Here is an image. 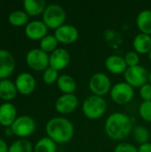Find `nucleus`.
I'll return each instance as SVG.
<instances>
[{"label":"nucleus","mask_w":151,"mask_h":152,"mask_svg":"<svg viewBox=\"0 0 151 152\" xmlns=\"http://www.w3.org/2000/svg\"><path fill=\"white\" fill-rule=\"evenodd\" d=\"M70 54L64 48H57L49 56V66L60 71L67 68L70 62Z\"/></svg>","instance_id":"ddd939ff"},{"label":"nucleus","mask_w":151,"mask_h":152,"mask_svg":"<svg viewBox=\"0 0 151 152\" xmlns=\"http://www.w3.org/2000/svg\"><path fill=\"white\" fill-rule=\"evenodd\" d=\"M15 69L13 55L7 50L0 49V80L7 79Z\"/></svg>","instance_id":"4468645a"},{"label":"nucleus","mask_w":151,"mask_h":152,"mask_svg":"<svg viewBox=\"0 0 151 152\" xmlns=\"http://www.w3.org/2000/svg\"><path fill=\"white\" fill-rule=\"evenodd\" d=\"M140 96L143 101H151V84L147 83L143 85L139 91Z\"/></svg>","instance_id":"2f4dec72"},{"label":"nucleus","mask_w":151,"mask_h":152,"mask_svg":"<svg viewBox=\"0 0 151 152\" xmlns=\"http://www.w3.org/2000/svg\"><path fill=\"white\" fill-rule=\"evenodd\" d=\"M58 44L59 42L54 35L47 34L44 38L40 40L39 48L46 53H52L58 48Z\"/></svg>","instance_id":"393cba45"},{"label":"nucleus","mask_w":151,"mask_h":152,"mask_svg":"<svg viewBox=\"0 0 151 152\" xmlns=\"http://www.w3.org/2000/svg\"><path fill=\"white\" fill-rule=\"evenodd\" d=\"M15 86L18 93L22 95L31 94L36 86V82L34 76L28 72L20 73L15 79Z\"/></svg>","instance_id":"f8f14e48"},{"label":"nucleus","mask_w":151,"mask_h":152,"mask_svg":"<svg viewBox=\"0 0 151 152\" xmlns=\"http://www.w3.org/2000/svg\"><path fill=\"white\" fill-rule=\"evenodd\" d=\"M53 35L59 43L64 45H71L78 39L79 31L75 26L65 23L55 29Z\"/></svg>","instance_id":"9b49d317"},{"label":"nucleus","mask_w":151,"mask_h":152,"mask_svg":"<svg viewBox=\"0 0 151 152\" xmlns=\"http://www.w3.org/2000/svg\"><path fill=\"white\" fill-rule=\"evenodd\" d=\"M150 73L142 65H137L134 67H128L124 73L125 80L130 86L141 88L143 85L148 83Z\"/></svg>","instance_id":"1a4fd4ad"},{"label":"nucleus","mask_w":151,"mask_h":152,"mask_svg":"<svg viewBox=\"0 0 151 152\" xmlns=\"http://www.w3.org/2000/svg\"><path fill=\"white\" fill-rule=\"evenodd\" d=\"M57 86L63 94H74L77 89V82L73 77L63 74L59 77L57 80Z\"/></svg>","instance_id":"4be33fe9"},{"label":"nucleus","mask_w":151,"mask_h":152,"mask_svg":"<svg viewBox=\"0 0 151 152\" xmlns=\"http://www.w3.org/2000/svg\"><path fill=\"white\" fill-rule=\"evenodd\" d=\"M109 95L114 102L117 104H126L133 100L134 89L125 81L118 82L111 87Z\"/></svg>","instance_id":"0eeeda50"},{"label":"nucleus","mask_w":151,"mask_h":152,"mask_svg":"<svg viewBox=\"0 0 151 152\" xmlns=\"http://www.w3.org/2000/svg\"><path fill=\"white\" fill-rule=\"evenodd\" d=\"M22 4L24 11L28 16H37L39 14H43L47 5L44 0H24Z\"/></svg>","instance_id":"412c9836"},{"label":"nucleus","mask_w":151,"mask_h":152,"mask_svg":"<svg viewBox=\"0 0 151 152\" xmlns=\"http://www.w3.org/2000/svg\"><path fill=\"white\" fill-rule=\"evenodd\" d=\"M133 137L140 145L148 142L150 140V131L143 126H136L133 128Z\"/></svg>","instance_id":"bb28decb"},{"label":"nucleus","mask_w":151,"mask_h":152,"mask_svg":"<svg viewBox=\"0 0 151 152\" xmlns=\"http://www.w3.org/2000/svg\"><path fill=\"white\" fill-rule=\"evenodd\" d=\"M57 144L48 136L39 139L33 149V152H56Z\"/></svg>","instance_id":"5701e85b"},{"label":"nucleus","mask_w":151,"mask_h":152,"mask_svg":"<svg viewBox=\"0 0 151 152\" xmlns=\"http://www.w3.org/2000/svg\"><path fill=\"white\" fill-rule=\"evenodd\" d=\"M18 91L15 83L10 79L0 80V98L4 102H10L13 100Z\"/></svg>","instance_id":"6ab92c4d"},{"label":"nucleus","mask_w":151,"mask_h":152,"mask_svg":"<svg viewBox=\"0 0 151 152\" xmlns=\"http://www.w3.org/2000/svg\"><path fill=\"white\" fill-rule=\"evenodd\" d=\"M136 25L141 33L151 35V10L141 11L136 17Z\"/></svg>","instance_id":"aec40b11"},{"label":"nucleus","mask_w":151,"mask_h":152,"mask_svg":"<svg viewBox=\"0 0 151 152\" xmlns=\"http://www.w3.org/2000/svg\"><path fill=\"white\" fill-rule=\"evenodd\" d=\"M16 107L10 102H4L0 105V125L5 128L11 127L17 118Z\"/></svg>","instance_id":"dca6fc26"},{"label":"nucleus","mask_w":151,"mask_h":152,"mask_svg":"<svg viewBox=\"0 0 151 152\" xmlns=\"http://www.w3.org/2000/svg\"><path fill=\"white\" fill-rule=\"evenodd\" d=\"M105 67L108 71L115 75L124 74L128 68L125 58L117 54L109 55L105 61Z\"/></svg>","instance_id":"f3484780"},{"label":"nucleus","mask_w":151,"mask_h":152,"mask_svg":"<svg viewBox=\"0 0 151 152\" xmlns=\"http://www.w3.org/2000/svg\"><path fill=\"white\" fill-rule=\"evenodd\" d=\"M28 15L23 10H16L12 12L8 16V21L14 27H21L27 25L28 21Z\"/></svg>","instance_id":"b1692460"},{"label":"nucleus","mask_w":151,"mask_h":152,"mask_svg":"<svg viewBox=\"0 0 151 152\" xmlns=\"http://www.w3.org/2000/svg\"><path fill=\"white\" fill-rule=\"evenodd\" d=\"M149 81H150V83L151 84V71L150 72V75H149Z\"/></svg>","instance_id":"c9c22d12"},{"label":"nucleus","mask_w":151,"mask_h":152,"mask_svg":"<svg viewBox=\"0 0 151 152\" xmlns=\"http://www.w3.org/2000/svg\"><path fill=\"white\" fill-rule=\"evenodd\" d=\"M49 54L40 48L30 49L25 57L27 65L35 71H42L49 67Z\"/></svg>","instance_id":"423d86ee"},{"label":"nucleus","mask_w":151,"mask_h":152,"mask_svg":"<svg viewBox=\"0 0 151 152\" xmlns=\"http://www.w3.org/2000/svg\"><path fill=\"white\" fill-rule=\"evenodd\" d=\"M114 152H138V148L128 142H120L116 145Z\"/></svg>","instance_id":"7c9ffc66"},{"label":"nucleus","mask_w":151,"mask_h":152,"mask_svg":"<svg viewBox=\"0 0 151 152\" xmlns=\"http://www.w3.org/2000/svg\"><path fill=\"white\" fill-rule=\"evenodd\" d=\"M109 77L103 72L94 73L89 79V89L94 95L104 96L111 90Z\"/></svg>","instance_id":"6e6552de"},{"label":"nucleus","mask_w":151,"mask_h":152,"mask_svg":"<svg viewBox=\"0 0 151 152\" xmlns=\"http://www.w3.org/2000/svg\"><path fill=\"white\" fill-rule=\"evenodd\" d=\"M9 151V146L5 142L4 140L0 138V152H8Z\"/></svg>","instance_id":"72a5a7b5"},{"label":"nucleus","mask_w":151,"mask_h":152,"mask_svg":"<svg viewBox=\"0 0 151 152\" xmlns=\"http://www.w3.org/2000/svg\"><path fill=\"white\" fill-rule=\"evenodd\" d=\"M107 110V102L101 96L92 94L85 99L82 104V111L89 119L101 118Z\"/></svg>","instance_id":"7ed1b4c3"},{"label":"nucleus","mask_w":151,"mask_h":152,"mask_svg":"<svg viewBox=\"0 0 151 152\" xmlns=\"http://www.w3.org/2000/svg\"><path fill=\"white\" fill-rule=\"evenodd\" d=\"M66 17V12L62 6L58 4H50L46 5L42 14V20L48 28L55 30L65 24Z\"/></svg>","instance_id":"20e7f679"},{"label":"nucleus","mask_w":151,"mask_h":152,"mask_svg":"<svg viewBox=\"0 0 151 152\" xmlns=\"http://www.w3.org/2000/svg\"><path fill=\"white\" fill-rule=\"evenodd\" d=\"M78 98L75 94H62L54 103L55 110L62 115L72 113L78 106Z\"/></svg>","instance_id":"9d476101"},{"label":"nucleus","mask_w":151,"mask_h":152,"mask_svg":"<svg viewBox=\"0 0 151 152\" xmlns=\"http://www.w3.org/2000/svg\"><path fill=\"white\" fill-rule=\"evenodd\" d=\"M124 58L127 67H134L139 65L140 63V55L135 51H130L126 53Z\"/></svg>","instance_id":"c756f323"},{"label":"nucleus","mask_w":151,"mask_h":152,"mask_svg":"<svg viewBox=\"0 0 151 152\" xmlns=\"http://www.w3.org/2000/svg\"><path fill=\"white\" fill-rule=\"evenodd\" d=\"M48 28L43 20L29 21L25 27V35L31 40H41L47 35Z\"/></svg>","instance_id":"2eb2a0df"},{"label":"nucleus","mask_w":151,"mask_h":152,"mask_svg":"<svg viewBox=\"0 0 151 152\" xmlns=\"http://www.w3.org/2000/svg\"><path fill=\"white\" fill-rule=\"evenodd\" d=\"M45 133L56 144H65L74 136L75 128L70 120L63 117H54L45 125Z\"/></svg>","instance_id":"f03ea898"},{"label":"nucleus","mask_w":151,"mask_h":152,"mask_svg":"<svg viewBox=\"0 0 151 152\" xmlns=\"http://www.w3.org/2000/svg\"><path fill=\"white\" fill-rule=\"evenodd\" d=\"M148 54H149V59H150V61H151V50H150V52Z\"/></svg>","instance_id":"e433bc0d"},{"label":"nucleus","mask_w":151,"mask_h":152,"mask_svg":"<svg viewBox=\"0 0 151 152\" xmlns=\"http://www.w3.org/2000/svg\"><path fill=\"white\" fill-rule=\"evenodd\" d=\"M139 114L143 120L151 122V101H143L140 104Z\"/></svg>","instance_id":"c85d7f7f"},{"label":"nucleus","mask_w":151,"mask_h":152,"mask_svg":"<svg viewBox=\"0 0 151 152\" xmlns=\"http://www.w3.org/2000/svg\"><path fill=\"white\" fill-rule=\"evenodd\" d=\"M59 77V71L50 66L46 69H44L43 73V80L47 85H52L57 82Z\"/></svg>","instance_id":"cd10ccee"},{"label":"nucleus","mask_w":151,"mask_h":152,"mask_svg":"<svg viewBox=\"0 0 151 152\" xmlns=\"http://www.w3.org/2000/svg\"><path fill=\"white\" fill-rule=\"evenodd\" d=\"M133 47L138 53H149L151 50V36L139 33L133 40Z\"/></svg>","instance_id":"a211bd4d"},{"label":"nucleus","mask_w":151,"mask_h":152,"mask_svg":"<svg viewBox=\"0 0 151 152\" xmlns=\"http://www.w3.org/2000/svg\"><path fill=\"white\" fill-rule=\"evenodd\" d=\"M133 126L129 116L123 112L110 114L104 124V130L108 137L115 141L125 139L133 131Z\"/></svg>","instance_id":"f257e3e1"},{"label":"nucleus","mask_w":151,"mask_h":152,"mask_svg":"<svg viewBox=\"0 0 151 152\" xmlns=\"http://www.w3.org/2000/svg\"><path fill=\"white\" fill-rule=\"evenodd\" d=\"M138 152H151V142H148L141 144L138 148Z\"/></svg>","instance_id":"473e14b6"},{"label":"nucleus","mask_w":151,"mask_h":152,"mask_svg":"<svg viewBox=\"0 0 151 152\" xmlns=\"http://www.w3.org/2000/svg\"><path fill=\"white\" fill-rule=\"evenodd\" d=\"M36 121L29 116H19L11 126L12 134L20 139H26L36 130Z\"/></svg>","instance_id":"39448f33"},{"label":"nucleus","mask_w":151,"mask_h":152,"mask_svg":"<svg viewBox=\"0 0 151 152\" xmlns=\"http://www.w3.org/2000/svg\"><path fill=\"white\" fill-rule=\"evenodd\" d=\"M34 147L27 139H19L14 141L10 146L8 152H33Z\"/></svg>","instance_id":"a878e982"},{"label":"nucleus","mask_w":151,"mask_h":152,"mask_svg":"<svg viewBox=\"0 0 151 152\" xmlns=\"http://www.w3.org/2000/svg\"><path fill=\"white\" fill-rule=\"evenodd\" d=\"M4 133H5V134H6V135H8V136H10V135L13 134H12V129H11V127L5 128V130H4Z\"/></svg>","instance_id":"f704fd0d"}]
</instances>
